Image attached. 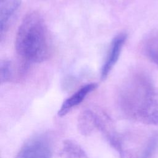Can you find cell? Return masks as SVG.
Returning a JSON list of instances; mask_svg holds the SVG:
<instances>
[{"label":"cell","instance_id":"6da1fadb","mask_svg":"<svg viewBox=\"0 0 158 158\" xmlns=\"http://www.w3.org/2000/svg\"><path fill=\"white\" fill-rule=\"evenodd\" d=\"M15 46L19 56L28 62H42L49 57L52 38L40 14L33 12L24 17L17 31Z\"/></svg>","mask_w":158,"mask_h":158},{"label":"cell","instance_id":"7a4b0ae2","mask_svg":"<svg viewBox=\"0 0 158 158\" xmlns=\"http://www.w3.org/2000/svg\"><path fill=\"white\" fill-rule=\"evenodd\" d=\"M155 89L151 81L142 75L129 78L118 93V106L127 117L139 121L141 115Z\"/></svg>","mask_w":158,"mask_h":158},{"label":"cell","instance_id":"3957f363","mask_svg":"<svg viewBox=\"0 0 158 158\" xmlns=\"http://www.w3.org/2000/svg\"><path fill=\"white\" fill-rule=\"evenodd\" d=\"M52 142L46 134L33 136L22 146L15 158H52Z\"/></svg>","mask_w":158,"mask_h":158},{"label":"cell","instance_id":"277c9868","mask_svg":"<svg viewBox=\"0 0 158 158\" xmlns=\"http://www.w3.org/2000/svg\"><path fill=\"white\" fill-rule=\"evenodd\" d=\"M126 39L127 35L120 33L115 36L112 40L108 54L101 71V77L102 80H104L107 77L110 70L117 63Z\"/></svg>","mask_w":158,"mask_h":158},{"label":"cell","instance_id":"5b68a950","mask_svg":"<svg viewBox=\"0 0 158 158\" xmlns=\"http://www.w3.org/2000/svg\"><path fill=\"white\" fill-rule=\"evenodd\" d=\"M96 88L97 84L94 83H88L82 86L63 102L58 111V115L59 117H63L67 114V113L73 108L80 104L86 97Z\"/></svg>","mask_w":158,"mask_h":158},{"label":"cell","instance_id":"8992f818","mask_svg":"<svg viewBox=\"0 0 158 158\" xmlns=\"http://www.w3.org/2000/svg\"><path fill=\"white\" fill-rule=\"evenodd\" d=\"M77 127L84 136H88L98 131V111L85 109L78 116Z\"/></svg>","mask_w":158,"mask_h":158},{"label":"cell","instance_id":"52a82bcc","mask_svg":"<svg viewBox=\"0 0 158 158\" xmlns=\"http://www.w3.org/2000/svg\"><path fill=\"white\" fill-rule=\"evenodd\" d=\"M20 6V0H0V31L2 36Z\"/></svg>","mask_w":158,"mask_h":158},{"label":"cell","instance_id":"ba28073f","mask_svg":"<svg viewBox=\"0 0 158 158\" xmlns=\"http://www.w3.org/2000/svg\"><path fill=\"white\" fill-rule=\"evenodd\" d=\"M139 122L158 126V91H154L146 106Z\"/></svg>","mask_w":158,"mask_h":158},{"label":"cell","instance_id":"9c48e42d","mask_svg":"<svg viewBox=\"0 0 158 158\" xmlns=\"http://www.w3.org/2000/svg\"><path fill=\"white\" fill-rule=\"evenodd\" d=\"M62 154L64 158H88L83 149L71 139H66L63 142Z\"/></svg>","mask_w":158,"mask_h":158},{"label":"cell","instance_id":"30bf717a","mask_svg":"<svg viewBox=\"0 0 158 158\" xmlns=\"http://www.w3.org/2000/svg\"><path fill=\"white\" fill-rule=\"evenodd\" d=\"M144 51L148 57L158 65V33L147 39L144 44Z\"/></svg>","mask_w":158,"mask_h":158},{"label":"cell","instance_id":"8fae6325","mask_svg":"<svg viewBox=\"0 0 158 158\" xmlns=\"http://www.w3.org/2000/svg\"><path fill=\"white\" fill-rule=\"evenodd\" d=\"M12 62L9 60H4L1 62V81L5 83L11 80L13 77V68Z\"/></svg>","mask_w":158,"mask_h":158}]
</instances>
